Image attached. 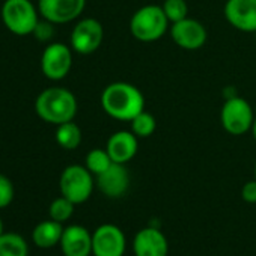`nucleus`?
Segmentation results:
<instances>
[{
  "label": "nucleus",
  "instance_id": "nucleus-1",
  "mask_svg": "<svg viewBox=\"0 0 256 256\" xmlns=\"http://www.w3.org/2000/svg\"><path fill=\"white\" fill-rule=\"evenodd\" d=\"M101 107L113 119L132 122L145 110V98L134 84L114 82L102 90Z\"/></svg>",
  "mask_w": 256,
  "mask_h": 256
},
{
  "label": "nucleus",
  "instance_id": "nucleus-2",
  "mask_svg": "<svg viewBox=\"0 0 256 256\" xmlns=\"http://www.w3.org/2000/svg\"><path fill=\"white\" fill-rule=\"evenodd\" d=\"M35 110L42 120L60 125L74 119L77 113V100L74 94L65 88H48L38 95Z\"/></svg>",
  "mask_w": 256,
  "mask_h": 256
},
{
  "label": "nucleus",
  "instance_id": "nucleus-3",
  "mask_svg": "<svg viewBox=\"0 0 256 256\" xmlns=\"http://www.w3.org/2000/svg\"><path fill=\"white\" fill-rule=\"evenodd\" d=\"M169 20L158 5H146L138 10L130 20V32L140 42L158 41L169 28Z\"/></svg>",
  "mask_w": 256,
  "mask_h": 256
},
{
  "label": "nucleus",
  "instance_id": "nucleus-4",
  "mask_svg": "<svg viewBox=\"0 0 256 256\" xmlns=\"http://www.w3.org/2000/svg\"><path fill=\"white\" fill-rule=\"evenodd\" d=\"M2 20L10 32L18 36L34 34L40 18L30 0H5L2 6Z\"/></svg>",
  "mask_w": 256,
  "mask_h": 256
},
{
  "label": "nucleus",
  "instance_id": "nucleus-5",
  "mask_svg": "<svg viewBox=\"0 0 256 256\" xmlns=\"http://www.w3.org/2000/svg\"><path fill=\"white\" fill-rule=\"evenodd\" d=\"M220 120L224 128L232 136H241L252 130L254 120V113L252 106L241 96H229L220 112Z\"/></svg>",
  "mask_w": 256,
  "mask_h": 256
},
{
  "label": "nucleus",
  "instance_id": "nucleus-6",
  "mask_svg": "<svg viewBox=\"0 0 256 256\" xmlns=\"http://www.w3.org/2000/svg\"><path fill=\"white\" fill-rule=\"evenodd\" d=\"M60 193L72 204H83L86 202L94 190V180L92 174L88 170L86 166L71 164L64 169L59 181Z\"/></svg>",
  "mask_w": 256,
  "mask_h": 256
},
{
  "label": "nucleus",
  "instance_id": "nucleus-7",
  "mask_svg": "<svg viewBox=\"0 0 256 256\" xmlns=\"http://www.w3.org/2000/svg\"><path fill=\"white\" fill-rule=\"evenodd\" d=\"M72 66V53L71 48L62 42L50 44L41 58V70L42 74L53 80L59 82L68 76Z\"/></svg>",
  "mask_w": 256,
  "mask_h": 256
},
{
  "label": "nucleus",
  "instance_id": "nucleus-8",
  "mask_svg": "<svg viewBox=\"0 0 256 256\" xmlns=\"http://www.w3.org/2000/svg\"><path fill=\"white\" fill-rule=\"evenodd\" d=\"M104 30L98 20L83 18L71 32V48L78 54H92L102 42Z\"/></svg>",
  "mask_w": 256,
  "mask_h": 256
},
{
  "label": "nucleus",
  "instance_id": "nucleus-9",
  "mask_svg": "<svg viewBox=\"0 0 256 256\" xmlns=\"http://www.w3.org/2000/svg\"><path fill=\"white\" fill-rule=\"evenodd\" d=\"M125 252V235L116 224H101L92 234L94 256H122Z\"/></svg>",
  "mask_w": 256,
  "mask_h": 256
},
{
  "label": "nucleus",
  "instance_id": "nucleus-10",
  "mask_svg": "<svg viewBox=\"0 0 256 256\" xmlns=\"http://www.w3.org/2000/svg\"><path fill=\"white\" fill-rule=\"evenodd\" d=\"M86 6V0H38V11L42 18L65 24L80 17Z\"/></svg>",
  "mask_w": 256,
  "mask_h": 256
},
{
  "label": "nucleus",
  "instance_id": "nucleus-11",
  "mask_svg": "<svg viewBox=\"0 0 256 256\" xmlns=\"http://www.w3.org/2000/svg\"><path fill=\"white\" fill-rule=\"evenodd\" d=\"M170 36L178 47L184 50H198L206 42L208 34L200 22L187 17L181 22L172 23Z\"/></svg>",
  "mask_w": 256,
  "mask_h": 256
},
{
  "label": "nucleus",
  "instance_id": "nucleus-12",
  "mask_svg": "<svg viewBox=\"0 0 256 256\" xmlns=\"http://www.w3.org/2000/svg\"><path fill=\"white\" fill-rule=\"evenodd\" d=\"M224 18L236 30L256 34V0H228Z\"/></svg>",
  "mask_w": 256,
  "mask_h": 256
},
{
  "label": "nucleus",
  "instance_id": "nucleus-13",
  "mask_svg": "<svg viewBox=\"0 0 256 256\" xmlns=\"http://www.w3.org/2000/svg\"><path fill=\"white\" fill-rule=\"evenodd\" d=\"M96 186L107 198H120L130 186V175L124 164L112 163L107 170L96 175Z\"/></svg>",
  "mask_w": 256,
  "mask_h": 256
},
{
  "label": "nucleus",
  "instance_id": "nucleus-14",
  "mask_svg": "<svg viewBox=\"0 0 256 256\" xmlns=\"http://www.w3.org/2000/svg\"><path fill=\"white\" fill-rule=\"evenodd\" d=\"M138 136L133 132H116L113 133L106 145V150L113 163L125 164L132 162L138 154Z\"/></svg>",
  "mask_w": 256,
  "mask_h": 256
},
{
  "label": "nucleus",
  "instance_id": "nucleus-15",
  "mask_svg": "<svg viewBox=\"0 0 256 256\" xmlns=\"http://www.w3.org/2000/svg\"><path fill=\"white\" fill-rule=\"evenodd\" d=\"M59 244L65 256H89L92 253V235L80 224L64 229Z\"/></svg>",
  "mask_w": 256,
  "mask_h": 256
},
{
  "label": "nucleus",
  "instance_id": "nucleus-16",
  "mask_svg": "<svg viewBox=\"0 0 256 256\" xmlns=\"http://www.w3.org/2000/svg\"><path fill=\"white\" fill-rule=\"evenodd\" d=\"M133 248L136 256H168L169 244L157 228H145L134 236Z\"/></svg>",
  "mask_w": 256,
  "mask_h": 256
},
{
  "label": "nucleus",
  "instance_id": "nucleus-17",
  "mask_svg": "<svg viewBox=\"0 0 256 256\" xmlns=\"http://www.w3.org/2000/svg\"><path fill=\"white\" fill-rule=\"evenodd\" d=\"M62 234H64L62 223L50 218V220H44V222L38 223L34 228L32 240H34L35 246H38L40 248H52L60 242Z\"/></svg>",
  "mask_w": 256,
  "mask_h": 256
},
{
  "label": "nucleus",
  "instance_id": "nucleus-18",
  "mask_svg": "<svg viewBox=\"0 0 256 256\" xmlns=\"http://www.w3.org/2000/svg\"><path fill=\"white\" fill-rule=\"evenodd\" d=\"M28 241L16 232H4L0 235V256H28Z\"/></svg>",
  "mask_w": 256,
  "mask_h": 256
},
{
  "label": "nucleus",
  "instance_id": "nucleus-19",
  "mask_svg": "<svg viewBox=\"0 0 256 256\" xmlns=\"http://www.w3.org/2000/svg\"><path fill=\"white\" fill-rule=\"evenodd\" d=\"M56 142L60 148L64 150H76L78 148V145L82 144V130L80 126L70 120V122H64L60 125H58L56 130Z\"/></svg>",
  "mask_w": 256,
  "mask_h": 256
},
{
  "label": "nucleus",
  "instance_id": "nucleus-20",
  "mask_svg": "<svg viewBox=\"0 0 256 256\" xmlns=\"http://www.w3.org/2000/svg\"><path fill=\"white\" fill-rule=\"evenodd\" d=\"M156 128H157V120H156V118H154L151 113H148L146 110L140 112V113L132 120V132H133L138 138H140V139L150 138L151 134H154Z\"/></svg>",
  "mask_w": 256,
  "mask_h": 256
},
{
  "label": "nucleus",
  "instance_id": "nucleus-21",
  "mask_svg": "<svg viewBox=\"0 0 256 256\" xmlns=\"http://www.w3.org/2000/svg\"><path fill=\"white\" fill-rule=\"evenodd\" d=\"M112 158L107 150H92L86 156V168L92 175H100L112 166Z\"/></svg>",
  "mask_w": 256,
  "mask_h": 256
},
{
  "label": "nucleus",
  "instance_id": "nucleus-22",
  "mask_svg": "<svg viewBox=\"0 0 256 256\" xmlns=\"http://www.w3.org/2000/svg\"><path fill=\"white\" fill-rule=\"evenodd\" d=\"M74 205L70 199H66L65 196H60L58 199H54L52 204H50V208H48V214H50V218L59 222V223H64L66 222L72 212H74Z\"/></svg>",
  "mask_w": 256,
  "mask_h": 256
},
{
  "label": "nucleus",
  "instance_id": "nucleus-23",
  "mask_svg": "<svg viewBox=\"0 0 256 256\" xmlns=\"http://www.w3.org/2000/svg\"><path fill=\"white\" fill-rule=\"evenodd\" d=\"M162 8L170 23L181 22L187 18V14H188V6L186 0H164Z\"/></svg>",
  "mask_w": 256,
  "mask_h": 256
},
{
  "label": "nucleus",
  "instance_id": "nucleus-24",
  "mask_svg": "<svg viewBox=\"0 0 256 256\" xmlns=\"http://www.w3.org/2000/svg\"><path fill=\"white\" fill-rule=\"evenodd\" d=\"M14 200V186L8 176L0 174V210L6 208Z\"/></svg>",
  "mask_w": 256,
  "mask_h": 256
},
{
  "label": "nucleus",
  "instance_id": "nucleus-25",
  "mask_svg": "<svg viewBox=\"0 0 256 256\" xmlns=\"http://www.w3.org/2000/svg\"><path fill=\"white\" fill-rule=\"evenodd\" d=\"M56 30H54V23L48 22V20H40L35 30H34V36L40 41V42H47L54 36Z\"/></svg>",
  "mask_w": 256,
  "mask_h": 256
},
{
  "label": "nucleus",
  "instance_id": "nucleus-26",
  "mask_svg": "<svg viewBox=\"0 0 256 256\" xmlns=\"http://www.w3.org/2000/svg\"><path fill=\"white\" fill-rule=\"evenodd\" d=\"M241 196L248 204H256V180L248 181L242 186Z\"/></svg>",
  "mask_w": 256,
  "mask_h": 256
},
{
  "label": "nucleus",
  "instance_id": "nucleus-27",
  "mask_svg": "<svg viewBox=\"0 0 256 256\" xmlns=\"http://www.w3.org/2000/svg\"><path fill=\"white\" fill-rule=\"evenodd\" d=\"M252 134L256 140V116H254V120H253V125H252Z\"/></svg>",
  "mask_w": 256,
  "mask_h": 256
},
{
  "label": "nucleus",
  "instance_id": "nucleus-28",
  "mask_svg": "<svg viewBox=\"0 0 256 256\" xmlns=\"http://www.w3.org/2000/svg\"><path fill=\"white\" fill-rule=\"evenodd\" d=\"M5 230H4V222H2V218H0V235H2Z\"/></svg>",
  "mask_w": 256,
  "mask_h": 256
},
{
  "label": "nucleus",
  "instance_id": "nucleus-29",
  "mask_svg": "<svg viewBox=\"0 0 256 256\" xmlns=\"http://www.w3.org/2000/svg\"><path fill=\"white\" fill-rule=\"evenodd\" d=\"M254 180H256V163H254Z\"/></svg>",
  "mask_w": 256,
  "mask_h": 256
}]
</instances>
